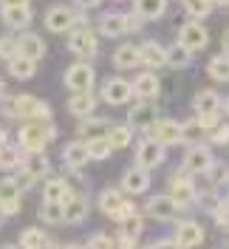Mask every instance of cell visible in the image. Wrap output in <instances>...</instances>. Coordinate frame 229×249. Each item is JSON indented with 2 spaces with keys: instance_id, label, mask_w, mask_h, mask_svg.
Wrapping results in <instances>:
<instances>
[{
  "instance_id": "obj_28",
  "label": "cell",
  "mask_w": 229,
  "mask_h": 249,
  "mask_svg": "<svg viewBox=\"0 0 229 249\" xmlns=\"http://www.w3.org/2000/svg\"><path fill=\"white\" fill-rule=\"evenodd\" d=\"M107 127H110V122H107V119H93V116H85V119H79L76 136H79L82 142L102 139V136L107 133Z\"/></svg>"
},
{
  "instance_id": "obj_34",
  "label": "cell",
  "mask_w": 229,
  "mask_h": 249,
  "mask_svg": "<svg viewBox=\"0 0 229 249\" xmlns=\"http://www.w3.org/2000/svg\"><path fill=\"white\" fill-rule=\"evenodd\" d=\"M46 244H48L46 232L37 230V227H29V230L20 232V244H17V249H43Z\"/></svg>"
},
{
  "instance_id": "obj_44",
  "label": "cell",
  "mask_w": 229,
  "mask_h": 249,
  "mask_svg": "<svg viewBox=\"0 0 229 249\" xmlns=\"http://www.w3.org/2000/svg\"><path fill=\"white\" fill-rule=\"evenodd\" d=\"M122 235H127V238H139V235H141V215H130L127 218V221H122Z\"/></svg>"
},
{
  "instance_id": "obj_45",
  "label": "cell",
  "mask_w": 229,
  "mask_h": 249,
  "mask_svg": "<svg viewBox=\"0 0 229 249\" xmlns=\"http://www.w3.org/2000/svg\"><path fill=\"white\" fill-rule=\"evenodd\" d=\"M207 136H210V142H212V144H229V124L218 122L212 130L207 133Z\"/></svg>"
},
{
  "instance_id": "obj_20",
  "label": "cell",
  "mask_w": 229,
  "mask_h": 249,
  "mask_svg": "<svg viewBox=\"0 0 229 249\" xmlns=\"http://www.w3.org/2000/svg\"><path fill=\"white\" fill-rule=\"evenodd\" d=\"M99 34H105L110 40L130 34L127 31V15L124 12H105V15L99 17Z\"/></svg>"
},
{
  "instance_id": "obj_27",
  "label": "cell",
  "mask_w": 229,
  "mask_h": 249,
  "mask_svg": "<svg viewBox=\"0 0 229 249\" xmlns=\"http://www.w3.org/2000/svg\"><path fill=\"white\" fill-rule=\"evenodd\" d=\"M93 108H96V96H93V91L74 93V96L68 99V113H71V116H76V119L93 116Z\"/></svg>"
},
{
  "instance_id": "obj_15",
  "label": "cell",
  "mask_w": 229,
  "mask_h": 249,
  "mask_svg": "<svg viewBox=\"0 0 229 249\" xmlns=\"http://www.w3.org/2000/svg\"><path fill=\"white\" fill-rule=\"evenodd\" d=\"M156 116H159L156 102H153V99H141V102H136V105L130 108L127 124H130V127H139V130H147V127L156 122Z\"/></svg>"
},
{
  "instance_id": "obj_19",
  "label": "cell",
  "mask_w": 229,
  "mask_h": 249,
  "mask_svg": "<svg viewBox=\"0 0 229 249\" xmlns=\"http://www.w3.org/2000/svg\"><path fill=\"white\" fill-rule=\"evenodd\" d=\"M122 190L124 193H130V196H141V193H147V190H150V170H144V167L133 164V167L122 176Z\"/></svg>"
},
{
  "instance_id": "obj_54",
  "label": "cell",
  "mask_w": 229,
  "mask_h": 249,
  "mask_svg": "<svg viewBox=\"0 0 229 249\" xmlns=\"http://www.w3.org/2000/svg\"><path fill=\"white\" fill-rule=\"evenodd\" d=\"M0 249H17L15 244H6V247H0Z\"/></svg>"
},
{
  "instance_id": "obj_33",
  "label": "cell",
  "mask_w": 229,
  "mask_h": 249,
  "mask_svg": "<svg viewBox=\"0 0 229 249\" xmlns=\"http://www.w3.org/2000/svg\"><path fill=\"white\" fill-rule=\"evenodd\" d=\"M23 164V150L17 144H3L0 147V170H17Z\"/></svg>"
},
{
  "instance_id": "obj_12",
  "label": "cell",
  "mask_w": 229,
  "mask_h": 249,
  "mask_svg": "<svg viewBox=\"0 0 229 249\" xmlns=\"http://www.w3.org/2000/svg\"><path fill=\"white\" fill-rule=\"evenodd\" d=\"M102 99H105L107 105H127L133 99V88L122 77H107L102 82Z\"/></svg>"
},
{
  "instance_id": "obj_26",
  "label": "cell",
  "mask_w": 229,
  "mask_h": 249,
  "mask_svg": "<svg viewBox=\"0 0 229 249\" xmlns=\"http://www.w3.org/2000/svg\"><path fill=\"white\" fill-rule=\"evenodd\" d=\"M62 161H65L71 170L82 167V164H88V161H91V159H88V144H85L82 139L68 142V144L62 147Z\"/></svg>"
},
{
  "instance_id": "obj_51",
  "label": "cell",
  "mask_w": 229,
  "mask_h": 249,
  "mask_svg": "<svg viewBox=\"0 0 229 249\" xmlns=\"http://www.w3.org/2000/svg\"><path fill=\"white\" fill-rule=\"evenodd\" d=\"M62 249H85V247H79V244H65Z\"/></svg>"
},
{
  "instance_id": "obj_25",
  "label": "cell",
  "mask_w": 229,
  "mask_h": 249,
  "mask_svg": "<svg viewBox=\"0 0 229 249\" xmlns=\"http://www.w3.org/2000/svg\"><path fill=\"white\" fill-rule=\"evenodd\" d=\"M133 15L147 23V20H159L167 15V0H133Z\"/></svg>"
},
{
  "instance_id": "obj_47",
  "label": "cell",
  "mask_w": 229,
  "mask_h": 249,
  "mask_svg": "<svg viewBox=\"0 0 229 249\" xmlns=\"http://www.w3.org/2000/svg\"><path fill=\"white\" fill-rule=\"evenodd\" d=\"M147 249H181L173 238H161V241H156V244H150Z\"/></svg>"
},
{
  "instance_id": "obj_50",
  "label": "cell",
  "mask_w": 229,
  "mask_h": 249,
  "mask_svg": "<svg viewBox=\"0 0 229 249\" xmlns=\"http://www.w3.org/2000/svg\"><path fill=\"white\" fill-rule=\"evenodd\" d=\"M6 142H9V139H6V127H0V147H3Z\"/></svg>"
},
{
  "instance_id": "obj_53",
  "label": "cell",
  "mask_w": 229,
  "mask_h": 249,
  "mask_svg": "<svg viewBox=\"0 0 229 249\" xmlns=\"http://www.w3.org/2000/svg\"><path fill=\"white\" fill-rule=\"evenodd\" d=\"M3 93H6V82H3V79H0V96H3Z\"/></svg>"
},
{
  "instance_id": "obj_2",
  "label": "cell",
  "mask_w": 229,
  "mask_h": 249,
  "mask_svg": "<svg viewBox=\"0 0 229 249\" xmlns=\"http://www.w3.org/2000/svg\"><path fill=\"white\" fill-rule=\"evenodd\" d=\"M57 136V127L48 122H26L20 130H17V147L23 150V153H43L46 150V144Z\"/></svg>"
},
{
  "instance_id": "obj_10",
  "label": "cell",
  "mask_w": 229,
  "mask_h": 249,
  "mask_svg": "<svg viewBox=\"0 0 229 249\" xmlns=\"http://www.w3.org/2000/svg\"><path fill=\"white\" fill-rule=\"evenodd\" d=\"M164 156H167V147L147 136L144 142H139V147H136V164L144 167V170H156L164 161Z\"/></svg>"
},
{
  "instance_id": "obj_36",
  "label": "cell",
  "mask_w": 229,
  "mask_h": 249,
  "mask_svg": "<svg viewBox=\"0 0 229 249\" xmlns=\"http://www.w3.org/2000/svg\"><path fill=\"white\" fill-rule=\"evenodd\" d=\"M164 57H167V65H173V68H187L190 65V60H193V51H187L184 46H170L164 48Z\"/></svg>"
},
{
  "instance_id": "obj_1",
  "label": "cell",
  "mask_w": 229,
  "mask_h": 249,
  "mask_svg": "<svg viewBox=\"0 0 229 249\" xmlns=\"http://www.w3.org/2000/svg\"><path fill=\"white\" fill-rule=\"evenodd\" d=\"M0 110L9 119H23V122H48L51 119V108L48 102L31 96V93H20V96H0Z\"/></svg>"
},
{
  "instance_id": "obj_7",
  "label": "cell",
  "mask_w": 229,
  "mask_h": 249,
  "mask_svg": "<svg viewBox=\"0 0 229 249\" xmlns=\"http://www.w3.org/2000/svg\"><path fill=\"white\" fill-rule=\"evenodd\" d=\"M31 17H34V12H31L29 0L26 3H0V20H3L6 29H12V31L29 29Z\"/></svg>"
},
{
  "instance_id": "obj_46",
  "label": "cell",
  "mask_w": 229,
  "mask_h": 249,
  "mask_svg": "<svg viewBox=\"0 0 229 249\" xmlns=\"http://www.w3.org/2000/svg\"><path fill=\"white\" fill-rule=\"evenodd\" d=\"M130 215H136V207H133V204H130V201H122V204H119V210H116V213H113V215H110V218L122 224V221H127V218H130Z\"/></svg>"
},
{
  "instance_id": "obj_42",
  "label": "cell",
  "mask_w": 229,
  "mask_h": 249,
  "mask_svg": "<svg viewBox=\"0 0 229 249\" xmlns=\"http://www.w3.org/2000/svg\"><path fill=\"white\" fill-rule=\"evenodd\" d=\"M17 54V37H12V34H6V37H0V60H12Z\"/></svg>"
},
{
  "instance_id": "obj_16",
  "label": "cell",
  "mask_w": 229,
  "mask_h": 249,
  "mask_svg": "<svg viewBox=\"0 0 229 249\" xmlns=\"http://www.w3.org/2000/svg\"><path fill=\"white\" fill-rule=\"evenodd\" d=\"M176 244L181 249H193V247H201L204 244V227L195 224V221H178L176 227Z\"/></svg>"
},
{
  "instance_id": "obj_17",
  "label": "cell",
  "mask_w": 229,
  "mask_h": 249,
  "mask_svg": "<svg viewBox=\"0 0 229 249\" xmlns=\"http://www.w3.org/2000/svg\"><path fill=\"white\" fill-rule=\"evenodd\" d=\"M144 207H147V215H153L156 221H176L178 213H181V207L173 201L170 196H153Z\"/></svg>"
},
{
  "instance_id": "obj_41",
  "label": "cell",
  "mask_w": 229,
  "mask_h": 249,
  "mask_svg": "<svg viewBox=\"0 0 229 249\" xmlns=\"http://www.w3.org/2000/svg\"><path fill=\"white\" fill-rule=\"evenodd\" d=\"M212 218H215V224H218L224 232H229V198H221V201L215 204Z\"/></svg>"
},
{
  "instance_id": "obj_11",
  "label": "cell",
  "mask_w": 229,
  "mask_h": 249,
  "mask_svg": "<svg viewBox=\"0 0 229 249\" xmlns=\"http://www.w3.org/2000/svg\"><path fill=\"white\" fill-rule=\"evenodd\" d=\"M147 136L156 139L159 144H164V147H170V144H184L181 124L173 122V119H156V122L147 127Z\"/></svg>"
},
{
  "instance_id": "obj_37",
  "label": "cell",
  "mask_w": 229,
  "mask_h": 249,
  "mask_svg": "<svg viewBox=\"0 0 229 249\" xmlns=\"http://www.w3.org/2000/svg\"><path fill=\"white\" fill-rule=\"evenodd\" d=\"M178 3L184 6V12L193 17V20H204V17L212 12V6H215L212 0H178Z\"/></svg>"
},
{
  "instance_id": "obj_23",
  "label": "cell",
  "mask_w": 229,
  "mask_h": 249,
  "mask_svg": "<svg viewBox=\"0 0 229 249\" xmlns=\"http://www.w3.org/2000/svg\"><path fill=\"white\" fill-rule=\"evenodd\" d=\"M17 54H23V57H29V60H43L46 57V43H43V37L40 34H20V40H17Z\"/></svg>"
},
{
  "instance_id": "obj_3",
  "label": "cell",
  "mask_w": 229,
  "mask_h": 249,
  "mask_svg": "<svg viewBox=\"0 0 229 249\" xmlns=\"http://www.w3.org/2000/svg\"><path fill=\"white\" fill-rule=\"evenodd\" d=\"M48 170H51V161H48L46 156L34 153L31 159H23V164L17 167L15 181H17L20 190H29V187H34L43 176H48Z\"/></svg>"
},
{
  "instance_id": "obj_21",
  "label": "cell",
  "mask_w": 229,
  "mask_h": 249,
  "mask_svg": "<svg viewBox=\"0 0 229 249\" xmlns=\"http://www.w3.org/2000/svg\"><path fill=\"white\" fill-rule=\"evenodd\" d=\"M224 108V99H221V93L212 91V88H204L193 96V110H195V116H204V113H221Z\"/></svg>"
},
{
  "instance_id": "obj_35",
  "label": "cell",
  "mask_w": 229,
  "mask_h": 249,
  "mask_svg": "<svg viewBox=\"0 0 229 249\" xmlns=\"http://www.w3.org/2000/svg\"><path fill=\"white\" fill-rule=\"evenodd\" d=\"M207 74L215 79V82H229V57L227 54H218L207 62Z\"/></svg>"
},
{
  "instance_id": "obj_24",
  "label": "cell",
  "mask_w": 229,
  "mask_h": 249,
  "mask_svg": "<svg viewBox=\"0 0 229 249\" xmlns=\"http://www.w3.org/2000/svg\"><path fill=\"white\" fill-rule=\"evenodd\" d=\"M130 88H133V96H139V99H156L159 91H161L159 77H156L153 71H141V74L130 82Z\"/></svg>"
},
{
  "instance_id": "obj_30",
  "label": "cell",
  "mask_w": 229,
  "mask_h": 249,
  "mask_svg": "<svg viewBox=\"0 0 229 249\" xmlns=\"http://www.w3.org/2000/svg\"><path fill=\"white\" fill-rule=\"evenodd\" d=\"M71 196V184L68 178H48L43 184V201H65Z\"/></svg>"
},
{
  "instance_id": "obj_13",
  "label": "cell",
  "mask_w": 229,
  "mask_h": 249,
  "mask_svg": "<svg viewBox=\"0 0 229 249\" xmlns=\"http://www.w3.org/2000/svg\"><path fill=\"white\" fill-rule=\"evenodd\" d=\"M23 210L20 204V187L12 176L0 178V215H17Z\"/></svg>"
},
{
  "instance_id": "obj_38",
  "label": "cell",
  "mask_w": 229,
  "mask_h": 249,
  "mask_svg": "<svg viewBox=\"0 0 229 249\" xmlns=\"http://www.w3.org/2000/svg\"><path fill=\"white\" fill-rule=\"evenodd\" d=\"M88 144V159L91 161H105V159H110V153H113V147H110V142L102 136V139H91L85 142Z\"/></svg>"
},
{
  "instance_id": "obj_31",
  "label": "cell",
  "mask_w": 229,
  "mask_h": 249,
  "mask_svg": "<svg viewBox=\"0 0 229 249\" xmlns=\"http://www.w3.org/2000/svg\"><path fill=\"white\" fill-rule=\"evenodd\" d=\"M6 68H9V74L15 79H31L34 71H37V62L29 60V57H23V54H15L12 60L6 62Z\"/></svg>"
},
{
  "instance_id": "obj_40",
  "label": "cell",
  "mask_w": 229,
  "mask_h": 249,
  "mask_svg": "<svg viewBox=\"0 0 229 249\" xmlns=\"http://www.w3.org/2000/svg\"><path fill=\"white\" fill-rule=\"evenodd\" d=\"M122 193L119 190H102L99 193V210L105 213V215H113L116 210H119V204H122Z\"/></svg>"
},
{
  "instance_id": "obj_39",
  "label": "cell",
  "mask_w": 229,
  "mask_h": 249,
  "mask_svg": "<svg viewBox=\"0 0 229 249\" xmlns=\"http://www.w3.org/2000/svg\"><path fill=\"white\" fill-rule=\"evenodd\" d=\"M40 221L43 224H51V227L62 224V204L60 201H43L40 204Z\"/></svg>"
},
{
  "instance_id": "obj_9",
  "label": "cell",
  "mask_w": 229,
  "mask_h": 249,
  "mask_svg": "<svg viewBox=\"0 0 229 249\" xmlns=\"http://www.w3.org/2000/svg\"><path fill=\"white\" fill-rule=\"evenodd\" d=\"M212 161H215L212 150H210L207 144H201V142H198V144H193V147L187 150L181 170L190 173V176H201V173H207L210 167H212Z\"/></svg>"
},
{
  "instance_id": "obj_5",
  "label": "cell",
  "mask_w": 229,
  "mask_h": 249,
  "mask_svg": "<svg viewBox=\"0 0 229 249\" xmlns=\"http://www.w3.org/2000/svg\"><path fill=\"white\" fill-rule=\"evenodd\" d=\"M173 201L178 204L181 210H190L193 204H195V198H198V190H195V184H193V178H190V173H173L170 176V193H167Z\"/></svg>"
},
{
  "instance_id": "obj_55",
  "label": "cell",
  "mask_w": 229,
  "mask_h": 249,
  "mask_svg": "<svg viewBox=\"0 0 229 249\" xmlns=\"http://www.w3.org/2000/svg\"><path fill=\"white\" fill-rule=\"evenodd\" d=\"M224 108H227V113H229V99H227V105H224Z\"/></svg>"
},
{
  "instance_id": "obj_48",
  "label": "cell",
  "mask_w": 229,
  "mask_h": 249,
  "mask_svg": "<svg viewBox=\"0 0 229 249\" xmlns=\"http://www.w3.org/2000/svg\"><path fill=\"white\" fill-rule=\"evenodd\" d=\"M71 3H74L76 9H82V12H88V9H96V6H99L102 0H71Z\"/></svg>"
},
{
  "instance_id": "obj_32",
  "label": "cell",
  "mask_w": 229,
  "mask_h": 249,
  "mask_svg": "<svg viewBox=\"0 0 229 249\" xmlns=\"http://www.w3.org/2000/svg\"><path fill=\"white\" fill-rule=\"evenodd\" d=\"M105 139L110 142L113 150H124L130 142H133V127L130 124H110L105 133Z\"/></svg>"
},
{
  "instance_id": "obj_29",
  "label": "cell",
  "mask_w": 229,
  "mask_h": 249,
  "mask_svg": "<svg viewBox=\"0 0 229 249\" xmlns=\"http://www.w3.org/2000/svg\"><path fill=\"white\" fill-rule=\"evenodd\" d=\"M113 65H116L119 71H130V68H136L139 65V46H133V43H122V46H116V51H113Z\"/></svg>"
},
{
  "instance_id": "obj_22",
  "label": "cell",
  "mask_w": 229,
  "mask_h": 249,
  "mask_svg": "<svg viewBox=\"0 0 229 249\" xmlns=\"http://www.w3.org/2000/svg\"><path fill=\"white\" fill-rule=\"evenodd\" d=\"M88 218V198L85 196H68L62 201V221L65 224H82Z\"/></svg>"
},
{
  "instance_id": "obj_43",
  "label": "cell",
  "mask_w": 229,
  "mask_h": 249,
  "mask_svg": "<svg viewBox=\"0 0 229 249\" xmlns=\"http://www.w3.org/2000/svg\"><path fill=\"white\" fill-rule=\"evenodd\" d=\"M85 249H116V241H110V235L96 232V235H91V238H88Z\"/></svg>"
},
{
  "instance_id": "obj_14",
  "label": "cell",
  "mask_w": 229,
  "mask_h": 249,
  "mask_svg": "<svg viewBox=\"0 0 229 249\" xmlns=\"http://www.w3.org/2000/svg\"><path fill=\"white\" fill-rule=\"evenodd\" d=\"M139 65L150 68V71H159L167 65V57H164V46L159 40H144L139 46Z\"/></svg>"
},
{
  "instance_id": "obj_4",
  "label": "cell",
  "mask_w": 229,
  "mask_h": 249,
  "mask_svg": "<svg viewBox=\"0 0 229 249\" xmlns=\"http://www.w3.org/2000/svg\"><path fill=\"white\" fill-rule=\"evenodd\" d=\"M93 82H96V71L88 60H79L74 65L65 68V88L74 93H82V91H93Z\"/></svg>"
},
{
  "instance_id": "obj_18",
  "label": "cell",
  "mask_w": 229,
  "mask_h": 249,
  "mask_svg": "<svg viewBox=\"0 0 229 249\" xmlns=\"http://www.w3.org/2000/svg\"><path fill=\"white\" fill-rule=\"evenodd\" d=\"M46 29L54 34H65L74 29V12L68 6H51L46 12Z\"/></svg>"
},
{
  "instance_id": "obj_52",
  "label": "cell",
  "mask_w": 229,
  "mask_h": 249,
  "mask_svg": "<svg viewBox=\"0 0 229 249\" xmlns=\"http://www.w3.org/2000/svg\"><path fill=\"white\" fill-rule=\"evenodd\" d=\"M212 3H218V6H224V9H229V0H212Z\"/></svg>"
},
{
  "instance_id": "obj_6",
  "label": "cell",
  "mask_w": 229,
  "mask_h": 249,
  "mask_svg": "<svg viewBox=\"0 0 229 249\" xmlns=\"http://www.w3.org/2000/svg\"><path fill=\"white\" fill-rule=\"evenodd\" d=\"M68 51H74L76 57H82V60H91V57L99 54V40H96L91 26L71 29V34H68Z\"/></svg>"
},
{
  "instance_id": "obj_8",
  "label": "cell",
  "mask_w": 229,
  "mask_h": 249,
  "mask_svg": "<svg viewBox=\"0 0 229 249\" xmlns=\"http://www.w3.org/2000/svg\"><path fill=\"white\" fill-rule=\"evenodd\" d=\"M176 43L195 54V51H204V48H207V43H210V31H207V26H201V20H190V23H184L181 29H178Z\"/></svg>"
},
{
  "instance_id": "obj_49",
  "label": "cell",
  "mask_w": 229,
  "mask_h": 249,
  "mask_svg": "<svg viewBox=\"0 0 229 249\" xmlns=\"http://www.w3.org/2000/svg\"><path fill=\"white\" fill-rule=\"evenodd\" d=\"M221 48H224V54L229 57V29L224 31V37H221Z\"/></svg>"
}]
</instances>
